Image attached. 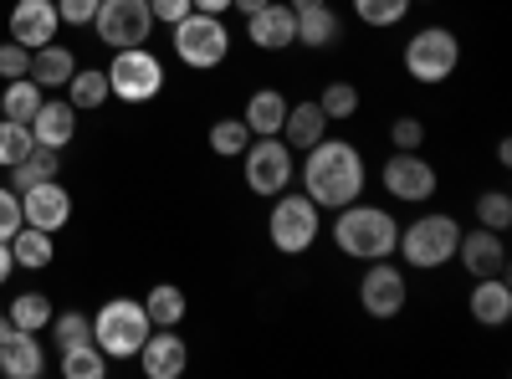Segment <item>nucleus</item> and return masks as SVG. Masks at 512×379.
<instances>
[{
  "label": "nucleus",
  "instance_id": "nucleus-1",
  "mask_svg": "<svg viewBox=\"0 0 512 379\" xmlns=\"http://www.w3.org/2000/svg\"><path fill=\"white\" fill-rule=\"evenodd\" d=\"M303 195L318 210H344L364 195V154L349 139H318L313 149H303Z\"/></svg>",
  "mask_w": 512,
  "mask_h": 379
},
{
  "label": "nucleus",
  "instance_id": "nucleus-2",
  "mask_svg": "<svg viewBox=\"0 0 512 379\" xmlns=\"http://www.w3.org/2000/svg\"><path fill=\"white\" fill-rule=\"evenodd\" d=\"M333 246L344 251L349 262H379V257H395L400 246V221L390 216L384 205H344L333 221Z\"/></svg>",
  "mask_w": 512,
  "mask_h": 379
},
{
  "label": "nucleus",
  "instance_id": "nucleus-3",
  "mask_svg": "<svg viewBox=\"0 0 512 379\" xmlns=\"http://www.w3.org/2000/svg\"><path fill=\"white\" fill-rule=\"evenodd\" d=\"M456 241H461V221L446 216V210H431V216H415L405 231H400V257L405 267L415 272H436L446 262H456Z\"/></svg>",
  "mask_w": 512,
  "mask_h": 379
},
{
  "label": "nucleus",
  "instance_id": "nucleus-4",
  "mask_svg": "<svg viewBox=\"0 0 512 379\" xmlns=\"http://www.w3.org/2000/svg\"><path fill=\"white\" fill-rule=\"evenodd\" d=\"M149 333H154V323H149L144 303H134V298H113L93 313V344L108 359H139Z\"/></svg>",
  "mask_w": 512,
  "mask_h": 379
},
{
  "label": "nucleus",
  "instance_id": "nucleus-5",
  "mask_svg": "<svg viewBox=\"0 0 512 379\" xmlns=\"http://www.w3.org/2000/svg\"><path fill=\"white\" fill-rule=\"evenodd\" d=\"M169 31H175V57H180L185 67H195V72L221 67V62H226V52H231V31H226V21H221V16L190 11V16H180Z\"/></svg>",
  "mask_w": 512,
  "mask_h": 379
},
{
  "label": "nucleus",
  "instance_id": "nucleus-6",
  "mask_svg": "<svg viewBox=\"0 0 512 379\" xmlns=\"http://www.w3.org/2000/svg\"><path fill=\"white\" fill-rule=\"evenodd\" d=\"M108 72V93L118 98V103H154L159 93H164V62L149 52V47H123V52H113V67H103Z\"/></svg>",
  "mask_w": 512,
  "mask_h": 379
},
{
  "label": "nucleus",
  "instance_id": "nucleus-7",
  "mask_svg": "<svg viewBox=\"0 0 512 379\" xmlns=\"http://www.w3.org/2000/svg\"><path fill=\"white\" fill-rule=\"evenodd\" d=\"M267 241L282 251V257H303L318 241V205L308 195H272V216H267Z\"/></svg>",
  "mask_w": 512,
  "mask_h": 379
},
{
  "label": "nucleus",
  "instance_id": "nucleus-8",
  "mask_svg": "<svg viewBox=\"0 0 512 379\" xmlns=\"http://www.w3.org/2000/svg\"><path fill=\"white\" fill-rule=\"evenodd\" d=\"M456 67H461V41H456V31H446V26H420V31L405 41V72H410L415 82H425V88L446 82Z\"/></svg>",
  "mask_w": 512,
  "mask_h": 379
},
{
  "label": "nucleus",
  "instance_id": "nucleus-9",
  "mask_svg": "<svg viewBox=\"0 0 512 379\" xmlns=\"http://www.w3.org/2000/svg\"><path fill=\"white\" fill-rule=\"evenodd\" d=\"M241 164H246V185H251V195H262V200L292 190V180H297V164H292V149L282 144V134H272V139H251L246 154H241Z\"/></svg>",
  "mask_w": 512,
  "mask_h": 379
},
{
  "label": "nucleus",
  "instance_id": "nucleus-10",
  "mask_svg": "<svg viewBox=\"0 0 512 379\" xmlns=\"http://www.w3.org/2000/svg\"><path fill=\"white\" fill-rule=\"evenodd\" d=\"M93 31L103 47L123 52V47H144L149 31H154V11L149 0H103L98 16H93Z\"/></svg>",
  "mask_w": 512,
  "mask_h": 379
},
{
  "label": "nucleus",
  "instance_id": "nucleus-11",
  "mask_svg": "<svg viewBox=\"0 0 512 379\" xmlns=\"http://www.w3.org/2000/svg\"><path fill=\"white\" fill-rule=\"evenodd\" d=\"M379 180H384V190H390V200H405V205H425L441 190L431 159H420V149H395L390 159H384Z\"/></svg>",
  "mask_w": 512,
  "mask_h": 379
},
{
  "label": "nucleus",
  "instance_id": "nucleus-12",
  "mask_svg": "<svg viewBox=\"0 0 512 379\" xmlns=\"http://www.w3.org/2000/svg\"><path fill=\"white\" fill-rule=\"evenodd\" d=\"M359 303H364L369 318H400L405 303H410V282H405V272H400L390 257L369 262L364 277H359Z\"/></svg>",
  "mask_w": 512,
  "mask_h": 379
},
{
  "label": "nucleus",
  "instance_id": "nucleus-13",
  "mask_svg": "<svg viewBox=\"0 0 512 379\" xmlns=\"http://www.w3.org/2000/svg\"><path fill=\"white\" fill-rule=\"evenodd\" d=\"M21 221L36 226V231H52V236H57V231L72 221V195H67L57 180L26 185V190H21Z\"/></svg>",
  "mask_w": 512,
  "mask_h": 379
},
{
  "label": "nucleus",
  "instance_id": "nucleus-14",
  "mask_svg": "<svg viewBox=\"0 0 512 379\" xmlns=\"http://www.w3.org/2000/svg\"><path fill=\"white\" fill-rule=\"evenodd\" d=\"M62 31V16H57V0H16L11 6V41H21V47H47V41H57Z\"/></svg>",
  "mask_w": 512,
  "mask_h": 379
},
{
  "label": "nucleus",
  "instance_id": "nucleus-15",
  "mask_svg": "<svg viewBox=\"0 0 512 379\" xmlns=\"http://www.w3.org/2000/svg\"><path fill=\"white\" fill-rule=\"evenodd\" d=\"M246 36H251L256 52H287L297 41V11L287 0H272V6H262L256 16H246Z\"/></svg>",
  "mask_w": 512,
  "mask_h": 379
},
{
  "label": "nucleus",
  "instance_id": "nucleus-16",
  "mask_svg": "<svg viewBox=\"0 0 512 379\" xmlns=\"http://www.w3.org/2000/svg\"><path fill=\"white\" fill-rule=\"evenodd\" d=\"M456 262L472 272V277H497L507 272V246H502V231H487V226H472L461 231L456 241Z\"/></svg>",
  "mask_w": 512,
  "mask_h": 379
},
{
  "label": "nucleus",
  "instance_id": "nucleus-17",
  "mask_svg": "<svg viewBox=\"0 0 512 379\" xmlns=\"http://www.w3.org/2000/svg\"><path fill=\"white\" fill-rule=\"evenodd\" d=\"M185 364H190V344L180 339L175 328H154L144 339V349H139V369L149 379H180Z\"/></svg>",
  "mask_w": 512,
  "mask_h": 379
},
{
  "label": "nucleus",
  "instance_id": "nucleus-18",
  "mask_svg": "<svg viewBox=\"0 0 512 379\" xmlns=\"http://www.w3.org/2000/svg\"><path fill=\"white\" fill-rule=\"evenodd\" d=\"M0 374L6 379H41L47 374V349L36 344V333L11 328L6 339H0Z\"/></svg>",
  "mask_w": 512,
  "mask_h": 379
},
{
  "label": "nucleus",
  "instance_id": "nucleus-19",
  "mask_svg": "<svg viewBox=\"0 0 512 379\" xmlns=\"http://www.w3.org/2000/svg\"><path fill=\"white\" fill-rule=\"evenodd\" d=\"M466 313H472L482 328H502V323L512 318L507 272H497V277H472V298H466Z\"/></svg>",
  "mask_w": 512,
  "mask_h": 379
},
{
  "label": "nucleus",
  "instance_id": "nucleus-20",
  "mask_svg": "<svg viewBox=\"0 0 512 379\" xmlns=\"http://www.w3.org/2000/svg\"><path fill=\"white\" fill-rule=\"evenodd\" d=\"M31 139L47 144V149H67L77 139V108L67 98H47L31 118Z\"/></svg>",
  "mask_w": 512,
  "mask_h": 379
},
{
  "label": "nucleus",
  "instance_id": "nucleus-21",
  "mask_svg": "<svg viewBox=\"0 0 512 379\" xmlns=\"http://www.w3.org/2000/svg\"><path fill=\"white\" fill-rule=\"evenodd\" d=\"M323 134H328V113L318 108V98H308V103H287V118H282V144H287L292 154L313 149Z\"/></svg>",
  "mask_w": 512,
  "mask_h": 379
},
{
  "label": "nucleus",
  "instance_id": "nucleus-22",
  "mask_svg": "<svg viewBox=\"0 0 512 379\" xmlns=\"http://www.w3.org/2000/svg\"><path fill=\"white\" fill-rule=\"evenodd\" d=\"M282 118H287V98H282L277 88H256V93L246 98V113H241V123L251 129V139L282 134Z\"/></svg>",
  "mask_w": 512,
  "mask_h": 379
},
{
  "label": "nucleus",
  "instance_id": "nucleus-23",
  "mask_svg": "<svg viewBox=\"0 0 512 379\" xmlns=\"http://www.w3.org/2000/svg\"><path fill=\"white\" fill-rule=\"evenodd\" d=\"M11 257H16V267L41 272V267H52V257H57V241H52V231L21 226V231L11 236Z\"/></svg>",
  "mask_w": 512,
  "mask_h": 379
},
{
  "label": "nucleus",
  "instance_id": "nucleus-24",
  "mask_svg": "<svg viewBox=\"0 0 512 379\" xmlns=\"http://www.w3.org/2000/svg\"><path fill=\"white\" fill-rule=\"evenodd\" d=\"M77 72V62H72V52L67 47H57V41H47V47H36L31 52V77L41 82V88H67V77Z\"/></svg>",
  "mask_w": 512,
  "mask_h": 379
},
{
  "label": "nucleus",
  "instance_id": "nucleus-25",
  "mask_svg": "<svg viewBox=\"0 0 512 379\" xmlns=\"http://www.w3.org/2000/svg\"><path fill=\"white\" fill-rule=\"evenodd\" d=\"M338 36H344V21H338L333 6H313V11L297 16V41H303V47H313V52L333 47Z\"/></svg>",
  "mask_w": 512,
  "mask_h": 379
},
{
  "label": "nucleus",
  "instance_id": "nucleus-26",
  "mask_svg": "<svg viewBox=\"0 0 512 379\" xmlns=\"http://www.w3.org/2000/svg\"><path fill=\"white\" fill-rule=\"evenodd\" d=\"M41 103H47V88H41L36 77H11L6 88H0V108H6V118H16V123H31Z\"/></svg>",
  "mask_w": 512,
  "mask_h": 379
},
{
  "label": "nucleus",
  "instance_id": "nucleus-27",
  "mask_svg": "<svg viewBox=\"0 0 512 379\" xmlns=\"http://www.w3.org/2000/svg\"><path fill=\"white\" fill-rule=\"evenodd\" d=\"M67 103L77 108V113H93V108H103L113 93H108V72H98V67H77L72 77H67Z\"/></svg>",
  "mask_w": 512,
  "mask_h": 379
},
{
  "label": "nucleus",
  "instance_id": "nucleus-28",
  "mask_svg": "<svg viewBox=\"0 0 512 379\" xmlns=\"http://www.w3.org/2000/svg\"><path fill=\"white\" fill-rule=\"evenodd\" d=\"M144 313L154 328H180L185 323V292L175 282H154L149 298H144Z\"/></svg>",
  "mask_w": 512,
  "mask_h": 379
},
{
  "label": "nucleus",
  "instance_id": "nucleus-29",
  "mask_svg": "<svg viewBox=\"0 0 512 379\" xmlns=\"http://www.w3.org/2000/svg\"><path fill=\"white\" fill-rule=\"evenodd\" d=\"M57 175H62V149H47V144H31V154L21 164H11L16 190H26L36 180H57Z\"/></svg>",
  "mask_w": 512,
  "mask_h": 379
},
{
  "label": "nucleus",
  "instance_id": "nucleus-30",
  "mask_svg": "<svg viewBox=\"0 0 512 379\" xmlns=\"http://www.w3.org/2000/svg\"><path fill=\"white\" fill-rule=\"evenodd\" d=\"M11 328H26V333H41V328H47L52 323V298H47V292H21V298H11Z\"/></svg>",
  "mask_w": 512,
  "mask_h": 379
},
{
  "label": "nucleus",
  "instance_id": "nucleus-31",
  "mask_svg": "<svg viewBox=\"0 0 512 379\" xmlns=\"http://www.w3.org/2000/svg\"><path fill=\"white\" fill-rule=\"evenodd\" d=\"M62 374L67 379H103L108 374V354L88 339V344H72V349H62Z\"/></svg>",
  "mask_w": 512,
  "mask_h": 379
},
{
  "label": "nucleus",
  "instance_id": "nucleus-32",
  "mask_svg": "<svg viewBox=\"0 0 512 379\" xmlns=\"http://www.w3.org/2000/svg\"><path fill=\"white\" fill-rule=\"evenodd\" d=\"M410 6L415 0H354V16L364 26H374V31H390V26H400L410 16Z\"/></svg>",
  "mask_w": 512,
  "mask_h": 379
},
{
  "label": "nucleus",
  "instance_id": "nucleus-33",
  "mask_svg": "<svg viewBox=\"0 0 512 379\" xmlns=\"http://www.w3.org/2000/svg\"><path fill=\"white\" fill-rule=\"evenodd\" d=\"M31 123H16V118H0V170H11L31 154Z\"/></svg>",
  "mask_w": 512,
  "mask_h": 379
},
{
  "label": "nucleus",
  "instance_id": "nucleus-34",
  "mask_svg": "<svg viewBox=\"0 0 512 379\" xmlns=\"http://www.w3.org/2000/svg\"><path fill=\"white\" fill-rule=\"evenodd\" d=\"M246 144H251V129L241 118H216V123H210V149H216L221 159L246 154Z\"/></svg>",
  "mask_w": 512,
  "mask_h": 379
},
{
  "label": "nucleus",
  "instance_id": "nucleus-35",
  "mask_svg": "<svg viewBox=\"0 0 512 379\" xmlns=\"http://www.w3.org/2000/svg\"><path fill=\"white\" fill-rule=\"evenodd\" d=\"M318 108L328 113V123H338V118H354V113H359V88L338 77V82H328V88L318 93Z\"/></svg>",
  "mask_w": 512,
  "mask_h": 379
},
{
  "label": "nucleus",
  "instance_id": "nucleus-36",
  "mask_svg": "<svg viewBox=\"0 0 512 379\" xmlns=\"http://www.w3.org/2000/svg\"><path fill=\"white\" fill-rule=\"evenodd\" d=\"M47 328H52L57 349H72V344H88V339H93V318H88V313H77V308H72V313H52Z\"/></svg>",
  "mask_w": 512,
  "mask_h": 379
},
{
  "label": "nucleus",
  "instance_id": "nucleus-37",
  "mask_svg": "<svg viewBox=\"0 0 512 379\" xmlns=\"http://www.w3.org/2000/svg\"><path fill=\"white\" fill-rule=\"evenodd\" d=\"M477 226H487V231H507L512 226V195L507 190H482L477 195Z\"/></svg>",
  "mask_w": 512,
  "mask_h": 379
},
{
  "label": "nucleus",
  "instance_id": "nucleus-38",
  "mask_svg": "<svg viewBox=\"0 0 512 379\" xmlns=\"http://www.w3.org/2000/svg\"><path fill=\"white\" fill-rule=\"evenodd\" d=\"M0 77H31V47L21 41H0Z\"/></svg>",
  "mask_w": 512,
  "mask_h": 379
},
{
  "label": "nucleus",
  "instance_id": "nucleus-39",
  "mask_svg": "<svg viewBox=\"0 0 512 379\" xmlns=\"http://www.w3.org/2000/svg\"><path fill=\"white\" fill-rule=\"evenodd\" d=\"M21 226H26V221H21V190L0 185V241H11Z\"/></svg>",
  "mask_w": 512,
  "mask_h": 379
},
{
  "label": "nucleus",
  "instance_id": "nucleus-40",
  "mask_svg": "<svg viewBox=\"0 0 512 379\" xmlns=\"http://www.w3.org/2000/svg\"><path fill=\"white\" fill-rule=\"evenodd\" d=\"M98 6L103 0H57V16H62V26H93Z\"/></svg>",
  "mask_w": 512,
  "mask_h": 379
},
{
  "label": "nucleus",
  "instance_id": "nucleus-41",
  "mask_svg": "<svg viewBox=\"0 0 512 379\" xmlns=\"http://www.w3.org/2000/svg\"><path fill=\"white\" fill-rule=\"evenodd\" d=\"M390 139H395V149H420L425 144V123L420 118H395V129H390Z\"/></svg>",
  "mask_w": 512,
  "mask_h": 379
},
{
  "label": "nucleus",
  "instance_id": "nucleus-42",
  "mask_svg": "<svg viewBox=\"0 0 512 379\" xmlns=\"http://www.w3.org/2000/svg\"><path fill=\"white\" fill-rule=\"evenodd\" d=\"M149 11H154V26H175V21L190 16L195 6H190V0H149Z\"/></svg>",
  "mask_w": 512,
  "mask_h": 379
},
{
  "label": "nucleus",
  "instance_id": "nucleus-43",
  "mask_svg": "<svg viewBox=\"0 0 512 379\" xmlns=\"http://www.w3.org/2000/svg\"><path fill=\"white\" fill-rule=\"evenodd\" d=\"M11 272H16V257H11V241H0V287L11 282Z\"/></svg>",
  "mask_w": 512,
  "mask_h": 379
},
{
  "label": "nucleus",
  "instance_id": "nucleus-44",
  "mask_svg": "<svg viewBox=\"0 0 512 379\" xmlns=\"http://www.w3.org/2000/svg\"><path fill=\"white\" fill-rule=\"evenodd\" d=\"M195 11H205V16H226L231 11V0H190Z\"/></svg>",
  "mask_w": 512,
  "mask_h": 379
},
{
  "label": "nucleus",
  "instance_id": "nucleus-45",
  "mask_svg": "<svg viewBox=\"0 0 512 379\" xmlns=\"http://www.w3.org/2000/svg\"><path fill=\"white\" fill-rule=\"evenodd\" d=\"M262 6H272V0H231V11H241V16H256Z\"/></svg>",
  "mask_w": 512,
  "mask_h": 379
},
{
  "label": "nucleus",
  "instance_id": "nucleus-46",
  "mask_svg": "<svg viewBox=\"0 0 512 379\" xmlns=\"http://www.w3.org/2000/svg\"><path fill=\"white\" fill-rule=\"evenodd\" d=\"M497 164H502V170L512 164V139H497Z\"/></svg>",
  "mask_w": 512,
  "mask_h": 379
},
{
  "label": "nucleus",
  "instance_id": "nucleus-47",
  "mask_svg": "<svg viewBox=\"0 0 512 379\" xmlns=\"http://www.w3.org/2000/svg\"><path fill=\"white\" fill-rule=\"evenodd\" d=\"M287 6H292L297 16H303V11H313V6H328V0H287Z\"/></svg>",
  "mask_w": 512,
  "mask_h": 379
},
{
  "label": "nucleus",
  "instance_id": "nucleus-48",
  "mask_svg": "<svg viewBox=\"0 0 512 379\" xmlns=\"http://www.w3.org/2000/svg\"><path fill=\"white\" fill-rule=\"evenodd\" d=\"M6 333H11V313H0V339H6Z\"/></svg>",
  "mask_w": 512,
  "mask_h": 379
},
{
  "label": "nucleus",
  "instance_id": "nucleus-49",
  "mask_svg": "<svg viewBox=\"0 0 512 379\" xmlns=\"http://www.w3.org/2000/svg\"><path fill=\"white\" fill-rule=\"evenodd\" d=\"M420 6H431V0H420Z\"/></svg>",
  "mask_w": 512,
  "mask_h": 379
},
{
  "label": "nucleus",
  "instance_id": "nucleus-50",
  "mask_svg": "<svg viewBox=\"0 0 512 379\" xmlns=\"http://www.w3.org/2000/svg\"><path fill=\"white\" fill-rule=\"evenodd\" d=\"M0 118H6V108H0Z\"/></svg>",
  "mask_w": 512,
  "mask_h": 379
}]
</instances>
